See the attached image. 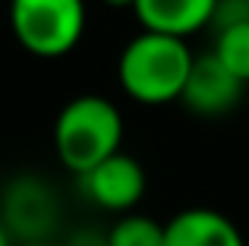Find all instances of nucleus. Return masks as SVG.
<instances>
[{
	"label": "nucleus",
	"mask_w": 249,
	"mask_h": 246,
	"mask_svg": "<svg viewBox=\"0 0 249 246\" xmlns=\"http://www.w3.org/2000/svg\"><path fill=\"white\" fill-rule=\"evenodd\" d=\"M196 54L183 38L139 32L129 38L117 60L120 88L139 105H170L180 101Z\"/></svg>",
	"instance_id": "obj_1"
},
{
	"label": "nucleus",
	"mask_w": 249,
	"mask_h": 246,
	"mask_svg": "<svg viewBox=\"0 0 249 246\" xmlns=\"http://www.w3.org/2000/svg\"><path fill=\"white\" fill-rule=\"evenodd\" d=\"M123 114L110 98L76 95L60 107L54 120L57 158L76 177L89 174L110 155L123 152Z\"/></svg>",
	"instance_id": "obj_2"
},
{
	"label": "nucleus",
	"mask_w": 249,
	"mask_h": 246,
	"mask_svg": "<svg viewBox=\"0 0 249 246\" xmlns=\"http://www.w3.org/2000/svg\"><path fill=\"white\" fill-rule=\"evenodd\" d=\"M10 29L35 57H63L82 41L85 0H10Z\"/></svg>",
	"instance_id": "obj_3"
},
{
	"label": "nucleus",
	"mask_w": 249,
	"mask_h": 246,
	"mask_svg": "<svg viewBox=\"0 0 249 246\" xmlns=\"http://www.w3.org/2000/svg\"><path fill=\"white\" fill-rule=\"evenodd\" d=\"M145 183V167L126 152L110 155L107 161H101L79 177V186L89 196V202L104 211H117V215H129L142 202Z\"/></svg>",
	"instance_id": "obj_4"
},
{
	"label": "nucleus",
	"mask_w": 249,
	"mask_h": 246,
	"mask_svg": "<svg viewBox=\"0 0 249 246\" xmlns=\"http://www.w3.org/2000/svg\"><path fill=\"white\" fill-rule=\"evenodd\" d=\"M246 82H240L218 57L208 51L193 60L189 79L183 86V107L196 117H224L243 101Z\"/></svg>",
	"instance_id": "obj_5"
},
{
	"label": "nucleus",
	"mask_w": 249,
	"mask_h": 246,
	"mask_svg": "<svg viewBox=\"0 0 249 246\" xmlns=\"http://www.w3.org/2000/svg\"><path fill=\"white\" fill-rule=\"evenodd\" d=\"M0 221H3L6 234L22 237L25 246L48 243L44 237L54 230V221H57L54 193H48V186L32 177L16 180L3 199V218Z\"/></svg>",
	"instance_id": "obj_6"
},
{
	"label": "nucleus",
	"mask_w": 249,
	"mask_h": 246,
	"mask_svg": "<svg viewBox=\"0 0 249 246\" xmlns=\"http://www.w3.org/2000/svg\"><path fill=\"white\" fill-rule=\"evenodd\" d=\"M218 0H139L136 19L142 22V32H158V35L183 38L208 29L214 16Z\"/></svg>",
	"instance_id": "obj_7"
},
{
	"label": "nucleus",
	"mask_w": 249,
	"mask_h": 246,
	"mask_svg": "<svg viewBox=\"0 0 249 246\" xmlns=\"http://www.w3.org/2000/svg\"><path fill=\"white\" fill-rule=\"evenodd\" d=\"M164 246H246V240L227 215L199 205L164 221Z\"/></svg>",
	"instance_id": "obj_8"
},
{
	"label": "nucleus",
	"mask_w": 249,
	"mask_h": 246,
	"mask_svg": "<svg viewBox=\"0 0 249 246\" xmlns=\"http://www.w3.org/2000/svg\"><path fill=\"white\" fill-rule=\"evenodd\" d=\"M107 246H164V224L129 211L107 230Z\"/></svg>",
	"instance_id": "obj_9"
},
{
	"label": "nucleus",
	"mask_w": 249,
	"mask_h": 246,
	"mask_svg": "<svg viewBox=\"0 0 249 246\" xmlns=\"http://www.w3.org/2000/svg\"><path fill=\"white\" fill-rule=\"evenodd\" d=\"M212 54L218 57L240 82L249 86V22L218 32V35H214Z\"/></svg>",
	"instance_id": "obj_10"
},
{
	"label": "nucleus",
	"mask_w": 249,
	"mask_h": 246,
	"mask_svg": "<svg viewBox=\"0 0 249 246\" xmlns=\"http://www.w3.org/2000/svg\"><path fill=\"white\" fill-rule=\"evenodd\" d=\"M249 22V0H218L214 3V16L208 29L218 35L224 29H233V25H246Z\"/></svg>",
	"instance_id": "obj_11"
},
{
	"label": "nucleus",
	"mask_w": 249,
	"mask_h": 246,
	"mask_svg": "<svg viewBox=\"0 0 249 246\" xmlns=\"http://www.w3.org/2000/svg\"><path fill=\"white\" fill-rule=\"evenodd\" d=\"M101 3H107L110 10H136V3H139V0H101Z\"/></svg>",
	"instance_id": "obj_12"
},
{
	"label": "nucleus",
	"mask_w": 249,
	"mask_h": 246,
	"mask_svg": "<svg viewBox=\"0 0 249 246\" xmlns=\"http://www.w3.org/2000/svg\"><path fill=\"white\" fill-rule=\"evenodd\" d=\"M0 246H13V237L6 234V228H3V221H0Z\"/></svg>",
	"instance_id": "obj_13"
},
{
	"label": "nucleus",
	"mask_w": 249,
	"mask_h": 246,
	"mask_svg": "<svg viewBox=\"0 0 249 246\" xmlns=\"http://www.w3.org/2000/svg\"><path fill=\"white\" fill-rule=\"evenodd\" d=\"M32 246H51V243H32Z\"/></svg>",
	"instance_id": "obj_14"
}]
</instances>
